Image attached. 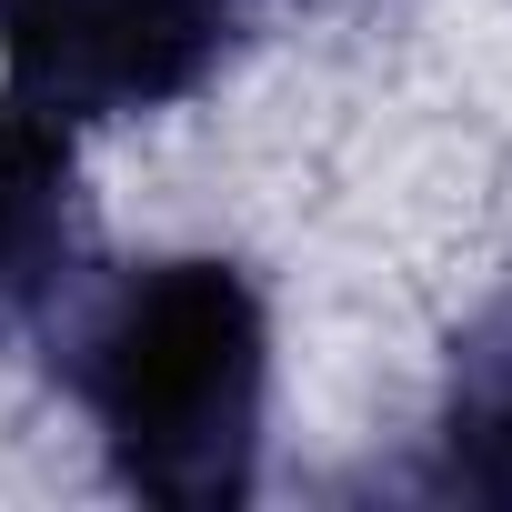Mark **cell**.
<instances>
[{
    "label": "cell",
    "instance_id": "cell-1",
    "mask_svg": "<svg viewBox=\"0 0 512 512\" xmlns=\"http://www.w3.org/2000/svg\"><path fill=\"white\" fill-rule=\"evenodd\" d=\"M71 392L111 452V482L161 512H231L262 482L272 322L241 262L171 251L121 272L71 332Z\"/></svg>",
    "mask_w": 512,
    "mask_h": 512
},
{
    "label": "cell",
    "instance_id": "cell-2",
    "mask_svg": "<svg viewBox=\"0 0 512 512\" xmlns=\"http://www.w3.org/2000/svg\"><path fill=\"white\" fill-rule=\"evenodd\" d=\"M231 51V0H0V91L71 121L191 101Z\"/></svg>",
    "mask_w": 512,
    "mask_h": 512
},
{
    "label": "cell",
    "instance_id": "cell-3",
    "mask_svg": "<svg viewBox=\"0 0 512 512\" xmlns=\"http://www.w3.org/2000/svg\"><path fill=\"white\" fill-rule=\"evenodd\" d=\"M81 251V191H71V131L0 91V332L51 312Z\"/></svg>",
    "mask_w": 512,
    "mask_h": 512
},
{
    "label": "cell",
    "instance_id": "cell-4",
    "mask_svg": "<svg viewBox=\"0 0 512 512\" xmlns=\"http://www.w3.org/2000/svg\"><path fill=\"white\" fill-rule=\"evenodd\" d=\"M432 492L512 512V292L462 322L442 422H432Z\"/></svg>",
    "mask_w": 512,
    "mask_h": 512
}]
</instances>
